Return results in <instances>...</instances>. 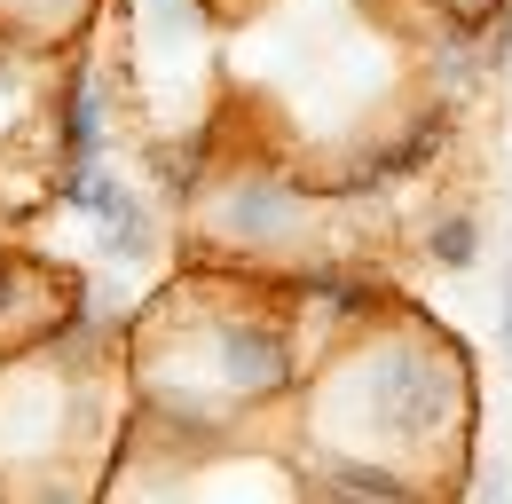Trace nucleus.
Masks as SVG:
<instances>
[{
  "label": "nucleus",
  "mask_w": 512,
  "mask_h": 504,
  "mask_svg": "<svg viewBox=\"0 0 512 504\" xmlns=\"http://www.w3.org/2000/svg\"><path fill=\"white\" fill-rule=\"evenodd\" d=\"M103 142H111V126H103V87H95V71H79V79H71V103H64V182L103 174Z\"/></svg>",
  "instance_id": "obj_1"
},
{
  "label": "nucleus",
  "mask_w": 512,
  "mask_h": 504,
  "mask_svg": "<svg viewBox=\"0 0 512 504\" xmlns=\"http://www.w3.org/2000/svg\"><path fill=\"white\" fill-rule=\"evenodd\" d=\"M434 260H442V268H473V260H481V221H473V213L442 221V229H434Z\"/></svg>",
  "instance_id": "obj_2"
},
{
  "label": "nucleus",
  "mask_w": 512,
  "mask_h": 504,
  "mask_svg": "<svg viewBox=\"0 0 512 504\" xmlns=\"http://www.w3.org/2000/svg\"><path fill=\"white\" fill-rule=\"evenodd\" d=\"M473 504H512V465H497V473L481 481V497H473Z\"/></svg>",
  "instance_id": "obj_3"
},
{
  "label": "nucleus",
  "mask_w": 512,
  "mask_h": 504,
  "mask_svg": "<svg viewBox=\"0 0 512 504\" xmlns=\"http://www.w3.org/2000/svg\"><path fill=\"white\" fill-rule=\"evenodd\" d=\"M497 347L512 355V276H505V315H497Z\"/></svg>",
  "instance_id": "obj_4"
}]
</instances>
